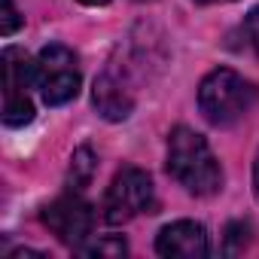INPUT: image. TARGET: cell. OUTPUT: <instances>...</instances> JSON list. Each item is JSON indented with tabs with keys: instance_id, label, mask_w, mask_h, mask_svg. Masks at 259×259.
<instances>
[{
	"instance_id": "10",
	"label": "cell",
	"mask_w": 259,
	"mask_h": 259,
	"mask_svg": "<svg viewBox=\"0 0 259 259\" xmlns=\"http://www.w3.org/2000/svg\"><path fill=\"white\" fill-rule=\"evenodd\" d=\"M76 253H82V256H125L128 253V244L119 235H104L98 241H85Z\"/></svg>"
},
{
	"instance_id": "5",
	"label": "cell",
	"mask_w": 259,
	"mask_h": 259,
	"mask_svg": "<svg viewBox=\"0 0 259 259\" xmlns=\"http://www.w3.org/2000/svg\"><path fill=\"white\" fill-rule=\"evenodd\" d=\"M4 122L10 128L28 125L34 119V104L28 98V85H34V61L25 49H4Z\"/></svg>"
},
{
	"instance_id": "8",
	"label": "cell",
	"mask_w": 259,
	"mask_h": 259,
	"mask_svg": "<svg viewBox=\"0 0 259 259\" xmlns=\"http://www.w3.org/2000/svg\"><path fill=\"white\" fill-rule=\"evenodd\" d=\"M92 101H95V110H98L107 122H122V119L132 116V110H135V95H132V89H125L122 76H116L113 70H104L101 76H95Z\"/></svg>"
},
{
	"instance_id": "16",
	"label": "cell",
	"mask_w": 259,
	"mask_h": 259,
	"mask_svg": "<svg viewBox=\"0 0 259 259\" xmlns=\"http://www.w3.org/2000/svg\"><path fill=\"white\" fill-rule=\"evenodd\" d=\"M195 4H201V7H213V4H232V0H195Z\"/></svg>"
},
{
	"instance_id": "12",
	"label": "cell",
	"mask_w": 259,
	"mask_h": 259,
	"mask_svg": "<svg viewBox=\"0 0 259 259\" xmlns=\"http://www.w3.org/2000/svg\"><path fill=\"white\" fill-rule=\"evenodd\" d=\"M22 16H19V10H16V0H4V16H0V34L4 37H13L19 28H22Z\"/></svg>"
},
{
	"instance_id": "9",
	"label": "cell",
	"mask_w": 259,
	"mask_h": 259,
	"mask_svg": "<svg viewBox=\"0 0 259 259\" xmlns=\"http://www.w3.org/2000/svg\"><path fill=\"white\" fill-rule=\"evenodd\" d=\"M98 171V156L92 153V147H79L73 156H70V171H67V180H70V189H85L92 183Z\"/></svg>"
},
{
	"instance_id": "1",
	"label": "cell",
	"mask_w": 259,
	"mask_h": 259,
	"mask_svg": "<svg viewBox=\"0 0 259 259\" xmlns=\"http://www.w3.org/2000/svg\"><path fill=\"white\" fill-rule=\"evenodd\" d=\"M168 174L198 198L217 195L223 189V168L220 159L213 156L210 144L189 125H177L168 135Z\"/></svg>"
},
{
	"instance_id": "7",
	"label": "cell",
	"mask_w": 259,
	"mask_h": 259,
	"mask_svg": "<svg viewBox=\"0 0 259 259\" xmlns=\"http://www.w3.org/2000/svg\"><path fill=\"white\" fill-rule=\"evenodd\" d=\"M156 253L165 259H204L210 253V235L195 220H177L159 232Z\"/></svg>"
},
{
	"instance_id": "11",
	"label": "cell",
	"mask_w": 259,
	"mask_h": 259,
	"mask_svg": "<svg viewBox=\"0 0 259 259\" xmlns=\"http://www.w3.org/2000/svg\"><path fill=\"white\" fill-rule=\"evenodd\" d=\"M250 244V223L244 220H235L226 226V238H223V253L226 256H235V253H244Z\"/></svg>"
},
{
	"instance_id": "13",
	"label": "cell",
	"mask_w": 259,
	"mask_h": 259,
	"mask_svg": "<svg viewBox=\"0 0 259 259\" xmlns=\"http://www.w3.org/2000/svg\"><path fill=\"white\" fill-rule=\"evenodd\" d=\"M244 40H247L250 49L259 55V7L250 10V16L244 19Z\"/></svg>"
},
{
	"instance_id": "15",
	"label": "cell",
	"mask_w": 259,
	"mask_h": 259,
	"mask_svg": "<svg viewBox=\"0 0 259 259\" xmlns=\"http://www.w3.org/2000/svg\"><path fill=\"white\" fill-rule=\"evenodd\" d=\"M79 4H82V7H107L110 0H79Z\"/></svg>"
},
{
	"instance_id": "6",
	"label": "cell",
	"mask_w": 259,
	"mask_h": 259,
	"mask_svg": "<svg viewBox=\"0 0 259 259\" xmlns=\"http://www.w3.org/2000/svg\"><path fill=\"white\" fill-rule=\"evenodd\" d=\"M40 220H43V226H46L61 244L79 250V247L92 238L95 210H92V204H89L76 189H70L67 195H58L55 201H49V204L40 210Z\"/></svg>"
},
{
	"instance_id": "3",
	"label": "cell",
	"mask_w": 259,
	"mask_h": 259,
	"mask_svg": "<svg viewBox=\"0 0 259 259\" xmlns=\"http://www.w3.org/2000/svg\"><path fill=\"white\" fill-rule=\"evenodd\" d=\"M156 207H159V198H156L153 177L144 168L128 165L107 186L101 210H104V220L110 226H119V223H128L141 213H156Z\"/></svg>"
},
{
	"instance_id": "14",
	"label": "cell",
	"mask_w": 259,
	"mask_h": 259,
	"mask_svg": "<svg viewBox=\"0 0 259 259\" xmlns=\"http://www.w3.org/2000/svg\"><path fill=\"white\" fill-rule=\"evenodd\" d=\"M253 195H256V201H259V153H256V159H253Z\"/></svg>"
},
{
	"instance_id": "4",
	"label": "cell",
	"mask_w": 259,
	"mask_h": 259,
	"mask_svg": "<svg viewBox=\"0 0 259 259\" xmlns=\"http://www.w3.org/2000/svg\"><path fill=\"white\" fill-rule=\"evenodd\" d=\"M79 85H82V73L76 55L61 43L43 46L34 61V89L40 92L43 104L61 107L79 95Z\"/></svg>"
},
{
	"instance_id": "2",
	"label": "cell",
	"mask_w": 259,
	"mask_h": 259,
	"mask_svg": "<svg viewBox=\"0 0 259 259\" xmlns=\"http://www.w3.org/2000/svg\"><path fill=\"white\" fill-rule=\"evenodd\" d=\"M256 101H259L256 82H250L247 76H241L232 67L210 70L198 85V110L217 128H226L244 119L256 107Z\"/></svg>"
}]
</instances>
